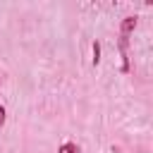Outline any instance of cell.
<instances>
[{
	"label": "cell",
	"mask_w": 153,
	"mask_h": 153,
	"mask_svg": "<svg viewBox=\"0 0 153 153\" xmlns=\"http://www.w3.org/2000/svg\"><path fill=\"white\" fill-rule=\"evenodd\" d=\"M136 24H139V22H136V17H134V14L124 17V19H122V24H120V36H122V38H129V36H131V31L136 29Z\"/></svg>",
	"instance_id": "1"
},
{
	"label": "cell",
	"mask_w": 153,
	"mask_h": 153,
	"mask_svg": "<svg viewBox=\"0 0 153 153\" xmlns=\"http://www.w3.org/2000/svg\"><path fill=\"white\" fill-rule=\"evenodd\" d=\"M57 153H81V148H79V143H74V141H65V143L57 148Z\"/></svg>",
	"instance_id": "2"
},
{
	"label": "cell",
	"mask_w": 153,
	"mask_h": 153,
	"mask_svg": "<svg viewBox=\"0 0 153 153\" xmlns=\"http://www.w3.org/2000/svg\"><path fill=\"white\" fill-rule=\"evenodd\" d=\"M100 62V41H93V67H98Z\"/></svg>",
	"instance_id": "3"
},
{
	"label": "cell",
	"mask_w": 153,
	"mask_h": 153,
	"mask_svg": "<svg viewBox=\"0 0 153 153\" xmlns=\"http://www.w3.org/2000/svg\"><path fill=\"white\" fill-rule=\"evenodd\" d=\"M5 120H7V110H5V105H0V127L5 124Z\"/></svg>",
	"instance_id": "4"
}]
</instances>
